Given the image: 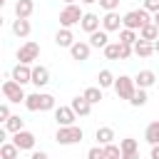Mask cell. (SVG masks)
I'll return each instance as SVG.
<instances>
[{
    "label": "cell",
    "mask_w": 159,
    "mask_h": 159,
    "mask_svg": "<svg viewBox=\"0 0 159 159\" xmlns=\"http://www.w3.org/2000/svg\"><path fill=\"white\" fill-rule=\"evenodd\" d=\"M25 107L30 112H50V109H55V97L47 92H32V94H27Z\"/></svg>",
    "instance_id": "6da1fadb"
},
{
    "label": "cell",
    "mask_w": 159,
    "mask_h": 159,
    "mask_svg": "<svg viewBox=\"0 0 159 159\" xmlns=\"http://www.w3.org/2000/svg\"><path fill=\"white\" fill-rule=\"evenodd\" d=\"M84 132L77 127V124H70V127H57V134H55V142L62 144V147H70V144H77L82 142Z\"/></svg>",
    "instance_id": "7a4b0ae2"
},
{
    "label": "cell",
    "mask_w": 159,
    "mask_h": 159,
    "mask_svg": "<svg viewBox=\"0 0 159 159\" xmlns=\"http://www.w3.org/2000/svg\"><path fill=\"white\" fill-rule=\"evenodd\" d=\"M82 10H80V5L77 2H72V5H65L62 10H60V27H75V25H80L82 22Z\"/></svg>",
    "instance_id": "3957f363"
},
{
    "label": "cell",
    "mask_w": 159,
    "mask_h": 159,
    "mask_svg": "<svg viewBox=\"0 0 159 159\" xmlns=\"http://www.w3.org/2000/svg\"><path fill=\"white\" fill-rule=\"evenodd\" d=\"M124 27H129V30H142L144 25H149L152 22V17H149V10H129L124 17Z\"/></svg>",
    "instance_id": "277c9868"
},
{
    "label": "cell",
    "mask_w": 159,
    "mask_h": 159,
    "mask_svg": "<svg viewBox=\"0 0 159 159\" xmlns=\"http://www.w3.org/2000/svg\"><path fill=\"white\" fill-rule=\"evenodd\" d=\"M114 92H117V97L119 99H132L134 97V92H137V82H134V77H127V75H119L117 80H114Z\"/></svg>",
    "instance_id": "5b68a950"
},
{
    "label": "cell",
    "mask_w": 159,
    "mask_h": 159,
    "mask_svg": "<svg viewBox=\"0 0 159 159\" xmlns=\"http://www.w3.org/2000/svg\"><path fill=\"white\" fill-rule=\"evenodd\" d=\"M2 94H5V99H7V102H25V99H27V94H25L22 84H20V82H15L12 77L2 82Z\"/></svg>",
    "instance_id": "8992f818"
},
{
    "label": "cell",
    "mask_w": 159,
    "mask_h": 159,
    "mask_svg": "<svg viewBox=\"0 0 159 159\" xmlns=\"http://www.w3.org/2000/svg\"><path fill=\"white\" fill-rule=\"evenodd\" d=\"M37 57H40V45H37V42L27 40L25 45H20V50H17V62H22V65H32Z\"/></svg>",
    "instance_id": "52a82bcc"
},
{
    "label": "cell",
    "mask_w": 159,
    "mask_h": 159,
    "mask_svg": "<svg viewBox=\"0 0 159 159\" xmlns=\"http://www.w3.org/2000/svg\"><path fill=\"white\" fill-rule=\"evenodd\" d=\"M75 119H77V112L72 107H55V122H57V127H70V124H75Z\"/></svg>",
    "instance_id": "ba28073f"
},
{
    "label": "cell",
    "mask_w": 159,
    "mask_h": 159,
    "mask_svg": "<svg viewBox=\"0 0 159 159\" xmlns=\"http://www.w3.org/2000/svg\"><path fill=\"white\" fill-rule=\"evenodd\" d=\"M10 77H12L15 82H20V84H27V82H32V67L17 62V65L12 67V72H10Z\"/></svg>",
    "instance_id": "9c48e42d"
},
{
    "label": "cell",
    "mask_w": 159,
    "mask_h": 159,
    "mask_svg": "<svg viewBox=\"0 0 159 159\" xmlns=\"http://www.w3.org/2000/svg\"><path fill=\"white\" fill-rule=\"evenodd\" d=\"M12 142L20 147V152H25V149H35V134L27 132V129L15 132V134H12Z\"/></svg>",
    "instance_id": "30bf717a"
},
{
    "label": "cell",
    "mask_w": 159,
    "mask_h": 159,
    "mask_svg": "<svg viewBox=\"0 0 159 159\" xmlns=\"http://www.w3.org/2000/svg\"><path fill=\"white\" fill-rule=\"evenodd\" d=\"M122 27H124V20L117 15V10H112V12H107V15L102 17V30L114 32V30H122Z\"/></svg>",
    "instance_id": "8fae6325"
},
{
    "label": "cell",
    "mask_w": 159,
    "mask_h": 159,
    "mask_svg": "<svg viewBox=\"0 0 159 159\" xmlns=\"http://www.w3.org/2000/svg\"><path fill=\"white\" fill-rule=\"evenodd\" d=\"M89 52H92V45H89V42H82V40L70 47V55H72V60H77V62L89 60Z\"/></svg>",
    "instance_id": "7c38bea8"
},
{
    "label": "cell",
    "mask_w": 159,
    "mask_h": 159,
    "mask_svg": "<svg viewBox=\"0 0 159 159\" xmlns=\"http://www.w3.org/2000/svg\"><path fill=\"white\" fill-rule=\"evenodd\" d=\"M70 107H72V109L77 112V117H87V114L92 112V102H89V99H87L84 94H77V97H75V99L70 102Z\"/></svg>",
    "instance_id": "4fadbf2b"
},
{
    "label": "cell",
    "mask_w": 159,
    "mask_h": 159,
    "mask_svg": "<svg viewBox=\"0 0 159 159\" xmlns=\"http://www.w3.org/2000/svg\"><path fill=\"white\" fill-rule=\"evenodd\" d=\"M55 45L57 47H72L75 45V35H72V27H60L57 35H55Z\"/></svg>",
    "instance_id": "5bb4252c"
},
{
    "label": "cell",
    "mask_w": 159,
    "mask_h": 159,
    "mask_svg": "<svg viewBox=\"0 0 159 159\" xmlns=\"http://www.w3.org/2000/svg\"><path fill=\"white\" fill-rule=\"evenodd\" d=\"M134 55L137 57H142V60H147V57H152L154 55V42H149V40H137L134 42Z\"/></svg>",
    "instance_id": "9a60e30c"
},
{
    "label": "cell",
    "mask_w": 159,
    "mask_h": 159,
    "mask_svg": "<svg viewBox=\"0 0 159 159\" xmlns=\"http://www.w3.org/2000/svg\"><path fill=\"white\" fill-rule=\"evenodd\" d=\"M134 82H137V87H139V89H149V87L157 82V75H154L152 70H142V72H137Z\"/></svg>",
    "instance_id": "2e32d148"
},
{
    "label": "cell",
    "mask_w": 159,
    "mask_h": 159,
    "mask_svg": "<svg viewBox=\"0 0 159 159\" xmlns=\"http://www.w3.org/2000/svg\"><path fill=\"white\" fill-rule=\"evenodd\" d=\"M99 25H102V20H99L94 12H84V15H82L80 27H82L84 32H94V30H99Z\"/></svg>",
    "instance_id": "e0dca14e"
},
{
    "label": "cell",
    "mask_w": 159,
    "mask_h": 159,
    "mask_svg": "<svg viewBox=\"0 0 159 159\" xmlns=\"http://www.w3.org/2000/svg\"><path fill=\"white\" fill-rule=\"evenodd\" d=\"M47 82H50V70L42 67V65L32 67V84H35V87H45Z\"/></svg>",
    "instance_id": "ac0fdd59"
},
{
    "label": "cell",
    "mask_w": 159,
    "mask_h": 159,
    "mask_svg": "<svg viewBox=\"0 0 159 159\" xmlns=\"http://www.w3.org/2000/svg\"><path fill=\"white\" fill-rule=\"evenodd\" d=\"M32 10H35V0H17L15 2V17H30L32 15Z\"/></svg>",
    "instance_id": "d6986e66"
},
{
    "label": "cell",
    "mask_w": 159,
    "mask_h": 159,
    "mask_svg": "<svg viewBox=\"0 0 159 159\" xmlns=\"http://www.w3.org/2000/svg\"><path fill=\"white\" fill-rule=\"evenodd\" d=\"M30 20H25V17H15L12 20V35H17V37H27L30 35Z\"/></svg>",
    "instance_id": "ffe728a7"
},
{
    "label": "cell",
    "mask_w": 159,
    "mask_h": 159,
    "mask_svg": "<svg viewBox=\"0 0 159 159\" xmlns=\"http://www.w3.org/2000/svg\"><path fill=\"white\" fill-rule=\"evenodd\" d=\"M94 139H97V144H112L114 142V129L112 127H97V132H94Z\"/></svg>",
    "instance_id": "44dd1931"
},
{
    "label": "cell",
    "mask_w": 159,
    "mask_h": 159,
    "mask_svg": "<svg viewBox=\"0 0 159 159\" xmlns=\"http://www.w3.org/2000/svg\"><path fill=\"white\" fill-rule=\"evenodd\" d=\"M0 159H20V147L15 142H2L0 147Z\"/></svg>",
    "instance_id": "7402d4cb"
},
{
    "label": "cell",
    "mask_w": 159,
    "mask_h": 159,
    "mask_svg": "<svg viewBox=\"0 0 159 159\" xmlns=\"http://www.w3.org/2000/svg\"><path fill=\"white\" fill-rule=\"evenodd\" d=\"M89 45L92 47H107L109 45V37H107V30H94V32H89Z\"/></svg>",
    "instance_id": "603a6c76"
},
{
    "label": "cell",
    "mask_w": 159,
    "mask_h": 159,
    "mask_svg": "<svg viewBox=\"0 0 159 159\" xmlns=\"http://www.w3.org/2000/svg\"><path fill=\"white\" fill-rule=\"evenodd\" d=\"M144 139H147L152 147H154V144H159V119L147 124V129H144Z\"/></svg>",
    "instance_id": "cb8c5ba5"
},
{
    "label": "cell",
    "mask_w": 159,
    "mask_h": 159,
    "mask_svg": "<svg viewBox=\"0 0 159 159\" xmlns=\"http://www.w3.org/2000/svg\"><path fill=\"white\" fill-rule=\"evenodd\" d=\"M139 37H142V40H149V42H154V40H159V27H157L154 22H149V25H144V27L139 30Z\"/></svg>",
    "instance_id": "d4e9b609"
},
{
    "label": "cell",
    "mask_w": 159,
    "mask_h": 159,
    "mask_svg": "<svg viewBox=\"0 0 159 159\" xmlns=\"http://www.w3.org/2000/svg\"><path fill=\"white\" fill-rule=\"evenodd\" d=\"M114 75L109 72V70H99V75H97V84L102 87V89H107V87H114Z\"/></svg>",
    "instance_id": "484cf974"
},
{
    "label": "cell",
    "mask_w": 159,
    "mask_h": 159,
    "mask_svg": "<svg viewBox=\"0 0 159 159\" xmlns=\"http://www.w3.org/2000/svg\"><path fill=\"white\" fill-rule=\"evenodd\" d=\"M5 129H7L10 134H15V132H22V129H25V119H22V117H17V114H12V117L5 122Z\"/></svg>",
    "instance_id": "4316f807"
},
{
    "label": "cell",
    "mask_w": 159,
    "mask_h": 159,
    "mask_svg": "<svg viewBox=\"0 0 159 159\" xmlns=\"http://www.w3.org/2000/svg\"><path fill=\"white\" fill-rule=\"evenodd\" d=\"M137 40H139L137 30H129V27H122V30H119V42H124V45H134Z\"/></svg>",
    "instance_id": "83f0119b"
},
{
    "label": "cell",
    "mask_w": 159,
    "mask_h": 159,
    "mask_svg": "<svg viewBox=\"0 0 159 159\" xmlns=\"http://www.w3.org/2000/svg\"><path fill=\"white\" fill-rule=\"evenodd\" d=\"M82 94H84V97H87V99H89L92 104H97V102L102 99V87H99V84H97V87H87V89H84Z\"/></svg>",
    "instance_id": "f1b7e54d"
},
{
    "label": "cell",
    "mask_w": 159,
    "mask_h": 159,
    "mask_svg": "<svg viewBox=\"0 0 159 159\" xmlns=\"http://www.w3.org/2000/svg\"><path fill=\"white\" fill-rule=\"evenodd\" d=\"M147 99H149V97H147V89H139V87H137V92H134V97L129 99V104H132V107H144Z\"/></svg>",
    "instance_id": "f546056e"
},
{
    "label": "cell",
    "mask_w": 159,
    "mask_h": 159,
    "mask_svg": "<svg viewBox=\"0 0 159 159\" xmlns=\"http://www.w3.org/2000/svg\"><path fill=\"white\" fill-rule=\"evenodd\" d=\"M119 47H122L119 42H109V45L104 47V57H107V60H119Z\"/></svg>",
    "instance_id": "4dcf8cb0"
},
{
    "label": "cell",
    "mask_w": 159,
    "mask_h": 159,
    "mask_svg": "<svg viewBox=\"0 0 159 159\" xmlns=\"http://www.w3.org/2000/svg\"><path fill=\"white\" fill-rule=\"evenodd\" d=\"M104 154H107V159H119L122 157V147H117L114 142L112 144H104Z\"/></svg>",
    "instance_id": "1f68e13d"
},
{
    "label": "cell",
    "mask_w": 159,
    "mask_h": 159,
    "mask_svg": "<svg viewBox=\"0 0 159 159\" xmlns=\"http://www.w3.org/2000/svg\"><path fill=\"white\" fill-rule=\"evenodd\" d=\"M87 159H107V154H104V147H102V144L92 147V149L87 152Z\"/></svg>",
    "instance_id": "d6a6232c"
},
{
    "label": "cell",
    "mask_w": 159,
    "mask_h": 159,
    "mask_svg": "<svg viewBox=\"0 0 159 159\" xmlns=\"http://www.w3.org/2000/svg\"><path fill=\"white\" fill-rule=\"evenodd\" d=\"M119 147H122V154H124V152H137V139L127 137V139H122V142H119Z\"/></svg>",
    "instance_id": "836d02e7"
},
{
    "label": "cell",
    "mask_w": 159,
    "mask_h": 159,
    "mask_svg": "<svg viewBox=\"0 0 159 159\" xmlns=\"http://www.w3.org/2000/svg\"><path fill=\"white\" fill-rule=\"evenodd\" d=\"M122 47H119V60H129L132 55H134V45H124V42H119Z\"/></svg>",
    "instance_id": "e575fe53"
},
{
    "label": "cell",
    "mask_w": 159,
    "mask_h": 159,
    "mask_svg": "<svg viewBox=\"0 0 159 159\" xmlns=\"http://www.w3.org/2000/svg\"><path fill=\"white\" fill-rule=\"evenodd\" d=\"M99 7H102V10H107V12H112V10H117V7H119V0H99Z\"/></svg>",
    "instance_id": "d590c367"
},
{
    "label": "cell",
    "mask_w": 159,
    "mask_h": 159,
    "mask_svg": "<svg viewBox=\"0 0 159 159\" xmlns=\"http://www.w3.org/2000/svg\"><path fill=\"white\" fill-rule=\"evenodd\" d=\"M144 10H149V12H159V0H144Z\"/></svg>",
    "instance_id": "8d00e7d4"
},
{
    "label": "cell",
    "mask_w": 159,
    "mask_h": 159,
    "mask_svg": "<svg viewBox=\"0 0 159 159\" xmlns=\"http://www.w3.org/2000/svg\"><path fill=\"white\" fill-rule=\"evenodd\" d=\"M10 117H12V114H10V107H7V104H0V119L7 122Z\"/></svg>",
    "instance_id": "74e56055"
},
{
    "label": "cell",
    "mask_w": 159,
    "mask_h": 159,
    "mask_svg": "<svg viewBox=\"0 0 159 159\" xmlns=\"http://www.w3.org/2000/svg\"><path fill=\"white\" fill-rule=\"evenodd\" d=\"M122 159H139V152H124Z\"/></svg>",
    "instance_id": "f35d334b"
},
{
    "label": "cell",
    "mask_w": 159,
    "mask_h": 159,
    "mask_svg": "<svg viewBox=\"0 0 159 159\" xmlns=\"http://www.w3.org/2000/svg\"><path fill=\"white\" fill-rule=\"evenodd\" d=\"M30 159H50V157H47V152H32Z\"/></svg>",
    "instance_id": "ab89813d"
},
{
    "label": "cell",
    "mask_w": 159,
    "mask_h": 159,
    "mask_svg": "<svg viewBox=\"0 0 159 159\" xmlns=\"http://www.w3.org/2000/svg\"><path fill=\"white\" fill-rule=\"evenodd\" d=\"M149 157H152V159H159V144L152 147V154H149Z\"/></svg>",
    "instance_id": "60d3db41"
},
{
    "label": "cell",
    "mask_w": 159,
    "mask_h": 159,
    "mask_svg": "<svg viewBox=\"0 0 159 159\" xmlns=\"http://www.w3.org/2000/svg\"><path fill=\"white\" fill-rule=\"evenodd\" d=\"M152 22H154V25L159 27V12H154V17H152Z\"/></svg>",
    "instance_id": "b9f144b4"
},
{
    "label": "cell",
    "mask_w": 159,
    "mask_h": 159,
    "mask_svg": "<svg viewBox=\"0 0 159 159\" xmlns=\"http://www.w3.org/2000/svg\"><path fill=\"white\" fill-rule=\"evenodd\" d=\"M154 52L159 55V40H154Z\"/></svg>",
    "instance_id": "7bdbcfd3"
},
{
    "label": "cell",
    "mask_w": 159,
    "mask_h": 159,
    "mask_svg": "<svg viewBox=\"0 0 159 159\" xmlns=\"http://www.w3.org/2000/svg\"><path fill=\"white\" fill-rule=\"evenodd\" d=\"M80 2H84V5H92V2H99V0H80Z\"/></svg>",
    "instance_id": "ee69618b"
},
{
    "label": "cell",
    "mask_w": 159,
    "mask_h": 159,
    "mask_svg": "<svg viewBox=\"0 0 159 159\" xmlns=\"http://www.w3.org/2000/svg\"><path fill=\"white\" fill-rule=\"evenodd\" d=\"M72 2H77V0H65V5H72Z\"/></svg>",
    "instance_id": "f6af8a7d"
},
{
    "label": "cell",
    "mask_w": 159,
    "mask_h": 159,
    "mask_svg": "<svg viewBox=\"0 0 159 159\" xmlns=\"http://www.w3.org/2000/svg\"><path fill=\"white\" fill-rule=\"evenodd\" d=\"M119 159H122V157H119Z\"/></svg>",
    "instance_id": "bcb514c9"
}]
</instances>
